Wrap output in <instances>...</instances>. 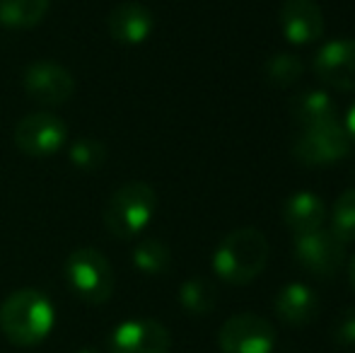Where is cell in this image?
I'll return each mask as SVG.
<instances>
[{
    "mask_svg": "<svg viewBox=\"0 0 355 353\" xmlns=\"http://www.w3.org/2000/svg\"><path fill=\"white\" fill-rule=\"evenodd\" d=\"M78 353H97V351H92V349H85V351H78Z\"/></svg>",
    "mask_w": 355,
    "mask_h": 353,
    "instance_id": "cell-26",
    "label": "cell"
},
{
    "mask_svg": "<svg viewBox=\"0 0 355 353\" xmlns=\"http://www.w3.org/2000/svg\"><path fill=\"white\" fill-rule=\"evenodd\" d=\"M179 302H182V307L189 315H211L215 305H218V288L208 278H189L179 288Z\"/></svg>",
    "mask_w": 355,
    "mask_h": 353,
    "instance_id": "cell-18",
    "label": "cell"
},
{
    "mask_svg": "<svg viewBox=\"0 0 355 353\" xmlns=\"http://www.w3.org/2000/svg\"><path fill=\"white\" fill-rule=\"evenodd\" d=\"M68 126L51 112H34L15 126V146L29 157H51L66 146Z\"/></svg>",
    "mask_w": 355,
    "mask_h": 353,
    "instance_id": "cell-6",
    "label": "cell"
},
{
    "mask_svg": "<svg viewBox=\"0 0 355 353\" xmlns=\"http://www.w3.org/2000/svg\"><path fill=\"white\" fill-rule=\"evenodd\" d=\"M327 218V206L324 201L312 191H297L285 201L283 206V221L295 235L319 230Z\"/></svg>",
    "mask_w": 355,
    "mask_h": 353,
    "instance_id": "cell-15",
    "label": "cell"
},
{
    "mask_svg": "<svg viewBox=\"0 0 355 353\" xmlns=\"http://www.w3.org/2000/svg\"><path fill=\"white\" fill-rule=\"evenodd\" d=\"M276 341V327L254 312L232 315L218 332V346L223 353H273Z\"/></svg>",
    "mask_w": 355,
    "mask_h": 353,
    "instance_id": "cell-5",
    "label": "cell"
},
{
    "mask_svg": "<svg viewBox=\"0 0 355 353\" xmlns=\"http://www.w3.org/2000/svg\"><path fill=\"white\" fill-rule=\"evenodd\" d=\"M172 264V252L164 245L162 240H143L138 242V247L133 250V266L141 273H148V276H159L164 273Z\"/></svg>",
    "mask_w": 355,
    "mask_h": 353,
    "instance_id": "cell-19",
    "label": "cell"
},
{
    "mask_svg": "<svg viewBox=\"0 0 355 353\" xmlns=\"http://www.w3.org/2000/svg\"><path fill=\"white\" fill-rule=\"evenodd\" d=\"M107 24H109V34H112L119 44L136 46V44H143L145 39L153 34L155 17L145 5L128 0V3H121L112 10Z\"/></svg>",
    "mask_w": 355,
    "mask_h": 353,
    "instance_id": "cell-13",
    "label": "cell"
},
{
    "mask_svg": "<svg viewBox=\"0 0 355 353\" xmlns=\"http://www.w3.org/2000/svg\"><path fill=\"white\" fill-rule=\"evenodd\" d=\"M68 288L87 305H104L114 295L116 276L109 259L94 247H80L71 252L63 266Z\"/></svg>",
    "mask_w": 355,
    "mask_h": 353,
    "instance_id": "cell-4",
    "label": "cell"
},
{
    "mask_svg": "<svg viewBox=\"0 0 355 353\" xmlns=\"http://www.w3.org/2000/svg\"><path fill=\"white\" fill-rule=\"evenodd\" d=\"M172 334L157 320H126L114 327L109 336V353H169Z\"/></svg>",
    "mask_w": 355,
    "mask_h": 353,
    "instance_id": "cell-9",
    "label": "cell"
},
{
    "mask_svg": "<svg viewBox=\"0 0 355 353\" xmlns=\"http://www.w3.org/2000/svg\"><path fill=\"white\" fill-rule=\"evenodd\" d=\"M51 0H0V24L8 29H29L49 12Z\"/></svg>",
    "mask_w": 355,
    "mask_h": 353,
    "instance_id": "cell-17",
    "label": "cell"
},
{
    "mask_svg": "<svg viewBox=\"0 0 355 353\" xmlns=\"http://www.w3.org/2000/svg\"><path fill=\"white\" fill-rule=\"evenodd\" d=\"M302 71H304V66H302V61H300V56L288 53V51L273 53L266 61V66H263L266 80L271 83L273 87H281V89L295 85V83L300 80V76H302Z\"/></svg>",
    "mask_w": 355,
    "mask_h": 353,
    "instance_id": "cell-20",
    "label": "cell"
},
{
    "mask_svg": "<svg viewBox=\"0 0 355 353\" xmlns=\"http://www.w3.org/2000/svg\"><path fill=\"white\" fill-rule=\"evenodd\" d=\"M157 211V193L145 182H128L112 193L104 208V225L114 237L131 240L150 225Z\"/></svg>",
    "mask_w": 355,
    "mask_h": 353,
    "instance_id": "cell-3",
    "label": "cell"
},
{
    "mask_svg": "<svg viewBox=\"0 0 355 353\" xmlns=\"http://www.w3.org/2000/svg\"><path fill=\"white\" fill-rule=\"evenodd\" d=\"M331 336H334V344H336V346L353 349V346H355V305L346 307V310L336 317V322H334V329H331Z\"/></svg>",
    "mask_w": 355,
    "mask_h": 353,
    "instance_id": "cell-23",
    "label": "cell"
},
{
    "mask_svg": "<svg viewBox=\"0 0 355 353\" xmlns=\"http://www.w3.org/2000/svg\"><path fill=\"white\" fill-rule=\"evenodd\" d=\"M348 281H351V286L355 291V255L351 257V264H348Z\"/></svg>",
    "mask_w": 355,
    "mask_h": 353,
    "instance_id": "cell-25",
    "label": "cell"
},
{
    "mask_svg": "<svg viewBox=\"0 0 355 353\" xmlns=\"http://www.w3.org/2000/svg\"><path fill=\"white\" fill-rule=\"evenodd\" d=\"M331 232L343 242H355V189H348L336 198L331 211Z\"/></svg>",
    "mask_w": 355,
    "mask_h": 353,
    "instance_id": "cell-21",
    "label": "cell"
},
{
    "mask_svg": "<svg viewBox=\"0 0 355 353\" xmlns=\"http://www.w3.org/2000/svg\"><path fill=\"white\" fill-rule=\"evenodd\" d=\"M314 73L329 87L355 92V39H338L319 49Z\"/></svg>",
    "mask_w": 355,
    "mask_h": 353,
    "instance_id": "cell-11",
    "label": "cell"
},
{
    "mask_svg": "<svg viewBox=\"0 0 355 353\" xmlns=\"http://www.w3.org/2000/svg\"><path fill=\"white\" fill-rule=\"evenodd\" d=\"M346 133H348V138H353L355 141V104L351 107V112H348V119H346Z\"/></svg>",
    "mask_w": 355,
    "mask_h": 353,
    "instance_id": "cell-24",
    "label": "cell"
},
{
    "mask_svg": "<svg viewBox=\"0 0 355 353\" xmlns=\"http://www.w3.org/2000/svg\"><path fill=\"white\" fill-rule=\"evenodd\" d=\"M281 27L290 44H312L324 34V15L317 0H285Z\"/></svg>",
    "mask_w": 355,
    "mask_h": 353,
    "instance_id": "cell-12",
    "label": "cell"
},
{
    "mask_svg": "<svg viewBox=\"0 0 355 353\" xmlns=\"http://www.w3.org/2000/svg\"><path fill=\"white\" fill-rule=\"evenodd\" d=\"M351 153V138L338 121L304 128L293 146V157L300 165H329Z\"/></svg>",
    "mask_w": 355,
    "mask_h": 353,
    "instance_id": "cell-7",
    "label": "cell"
},
{
    "mask_svg": "<svg viewBox=\"0 0 355 353\" xmlns=\"http://www.w3.org/2000/svg\"><path fill=\"white\" fill-rule=\"evenodd\" d=\"M56 325L53 302L34 288L10 293L0 305V332L15 346H37Z\"/></svg>",
    "mask_w": 355,
    "mask_h": 353,
    "instance_id": "cell-1",
    "label": "cell"
},
{
    "mask_svg": "<svg viewBox=\"0 0 355 353\" xmlns=\"http://www.w3.org/2000/svg\"><path fill=\"white\" fill-rule=\"evenodd\" d=\"M273 310L288 327H307L319 315V298L304 283H288L278 291Z\"/></svg>",
    "mask_w": 355,
    "mask_h": 353,
    "instance_id": "cell-14",
    "label": "cell"
},
{
    "mask_svg": "<svg viewBox=\"0 0 355 353\" xmlns=\"http://www.w3.org/2000/svg\"><path fill=\"white\" fill-rule=\"evenodd\" d=\"M295 259L307 273L329 278L346 261V245L331 230H312L295 235Z\"/></svg>",
    "mask_w": 355,
    "mask_h": 353,
    "instance_id": "cell-8",
    "label": "cell"
},
{
    "mask_svg": "<svg viewBox=\"0 0 355 353\" xmlns=\"http://www.w3.org/2000/svg\"><path fill=\"white\" fill-rule=\"evenodd\" d=\"M104 160H107V148L99 141L85 138V141H78L71 148V162L78 170L92 172V170H97V167H102Z\"/></svg>",
    "mask_w": 355,
    "mask_h": 353,
    "instance_id": "cell-22",
    "label": "cell"
},
{
    "mask_svg": "<svg viewBox=\"0 0 355 353\" xmlns=\"http://www.w3.org/2000/svg\"><path fill=\"white\" fill-rule=\"evenodd\" d=\"M290 114L304 128L322 126V123L336 121V102L324 89H307L290 102Z\"/></svg>",
    "mask_w": 355,
    "mask_h": 353,
    "instance_id": "cell-16",
    "label": "cell"
},
{
    "mask_svg": "<svg viewBox=\"0 0 355 353\" xmlns=\"http://www.w3.org/2000/svg\"><path fill=\"white\" fill-rule=\"evenodd\" d=\"M268 240L257 227H237L218 245L213 268L220 281L230 286H247L266 268Z\"/></svg>",
    "mask_w": 355,
    "mask_h": 353,
    "instance_id": "cell-2",
    "label": "cell"
},
{
    "mask_svg": "<svg viewBox=\"0 0 355 353\" xmlns=\"http://www.w3.org/2000/svg\"><path fill=\"white\" fill-rule=\"evenodd\" d=\"M24 92L34 102L56 107L73 97L75 92V78L71 76L66 66L53 61H37L24 71L22 76Z\"/></svg>",
    "mask_w": 355,
    "mask_h": 353,
    "instance_id": "cell-10",
    "label": "cell"
}]
</instances>
